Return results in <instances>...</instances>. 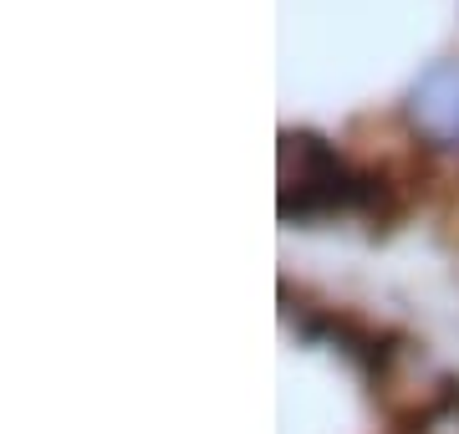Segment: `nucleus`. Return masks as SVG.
<instances>
[{
	"label": "nucleus",
	"instance_id": "1",
	"mask_svg": "<svg viewBox=\"0 0 459 434\" xmlns=\"http://www.w3.org/2000/svg\"><path fill=\"white\" fill-rule=\"evenodd\" d=\"M403 210L388 169H358L316 134L281 138V215L286 220H327V215H368L394 220Z\"/></svg>",
	"mask_w": 459,
	"mask_h": 434
}]
</instances>
